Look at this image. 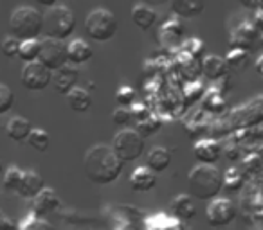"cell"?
Returning a JSON list of instances; mask_svg holds the SVG:
<instances>
[{"label": "cell", "instance_id": "obj_1", "mask_svg": "<svg viewBox=\"0 0 263 230\" xmlns=\"http://www.w3.org/2000/svg\"><path fill=\"white\" fill-rule=\"evenodd\" d=\"M124 164L106 144H94L83 157L85 176L96 185H110L123 173Z\"/></svg>", "mask_w": 263, "mask_h": 230}, {"label": "cell", "instance_id": "obj_2", "mask_svg": "<svg viewBox=\"0 0 263 230\" xmlns=\"http://www.w3.org/2000/svg\"><path fill=\"white\" fill-rule=\"evenodd\" d=\"M190 196L200 201H211L220 196L223 189V175L216 165L198 164L187 175Z\"/></svg>", "mask_w": 263, "mask_h": 230}, {"label": "cell", "instance_id": "obj_3", "mask_svg": "<svg viewBox=\"0 0 263 230\" xmlns=\"http://www.w3.org/2000/svg\"><path fill=\"white\" fill-rule=\"evenodd\" d=\"M9 31L16 40H38L44 31V15L31 6H20L9 16Z\"/></svg>", "mask_w": 263, "mask_h": 230}, {"label": "cell", "instance_id": "obj_4", "mask_svg": "<svg viewBox=\"0 0 263 230\" xmlns=\"http://www.w3.org/2000/svg\"><path fill=\"white\" fill-rule=\"evenodd\" d=\"M76 31V16L67 6L56 4L54 8H49L44 15V34L45 38L51 40L65 41L67 38L72 36Z\"/></svg>", "mask_w": 263, "mask_h": 230}, {"label": "cell", "instance_id": "obj_5", "mask_svg": "<svg viewBox=\"0 0 263 230\" xmlns=\"http://www.w3.org/2000/svg\"><path fill=\"white\" fill-rule=\"evenodd\" d=\"M119 29L117 16L106 8H96L85 18V33L90 40L105 44L116 36Z\"/></svg>", "mask_w": 263, "mask_h": 230}, {"label": "cell", "instance_id": "obj_6", "mask_svg": "<svg viewBox=\"0 0 263 230\" xmlns=\"http://www.w3.org/2000/svg\"><path fill=\"white\" fill-rule=\"evenodd\" d=\"M110 148L123 164L139 160L144 155V137H141L136 130H119L114 135Z\"/></svg>", "mask_w": 263, "mask_h": 230}, {"label": "cell", "instance_id": "obj_7", "mask_svg": "<svg viewBox=\"0 0 263 230\" xmlns=\"http://www.w3.org/2000/svg\"><path fill=\"white\" fill-rule=\"evenodd\" d=\"M20 83L29 92H42L52 83V72L40 61L24 63L20 72Z\"/></svg>", "mask_w": 263, "mask_h": 230}, {"label": "cell", "instance_id": "obj_8", "mask_svg": "<svg viewBox=\"0 0 263 230\" xmlns=\"http://www.w3.org/2000/svg\"><path fill=\"white\" fill-rule=\"evenodd\" d=\"M236 218V207L229 198H215L205 208V221L213 228H223Z\"/></svg>", "mask_w": 263, "mask_h": 230}, {"label": "cell", "instance_id": "obj_9", "mask_svg": "<svg viewBox=\"0 0 263 230\" xmlns=\"http://www.w3.org/2000/svg\"><path fill=\"white\" fill-rule=\"evenodd\" d=\"M38 61L44 67H47L51 72H56L58 69H62L63 65L69 63V59H67V44L51 40V38H44Z\"/></svg>", "mask_w": 263, "mask_h": 230}, {"label": "cell", "instance_id": "obj_10", "mask_svg": "<svg viewBox=\"0 0 263 230\" xmlns=\"http://www.w3.org/2000/svg\"><path fill=\"white\" fill-rule=\"evenodd\" d=\"M78 81H80V70L78 67L63 65L62 69H58L56 72H52V85H54V90L62 95H67L72 88L78 87Z\"/></svg>", "mask_w": 263, "mask_h": 230}, {"label": "cell", "instance_id": "obj_11", "mask_svg": "<svg viewBox=\"0 0 263 230\" xmlns=\"http://www.w3.org/2000/svg\"><path fill=\"white\" fill-rule=\"evenodd\" d=\"M193 155L198 164L215 165L222 158V146L215 139H202L193 146Z\"/></svg>", "mask_w": 263, "mask_h": 230}, {"label": "cell", "instance_id": "obj_12", "mask_svg": "<svg viewBox=\"0 0 263 230\" xmlns=\"http://www.w3.org/2000/svg\"><path fill=\"white\" fill-rule=\"evenodd\" d=\"M60 203L62 201H60V196L56 194V191L51 189V187H44L42 193L36 198H33V214L38 216V218L49 216L58 211Z\"/></svg>", "mask_w": 263, "mask_h": 230}, {"label": "cell", "instance_id": "obj_13", "mask_svg": "<svg viewBox=\"0 0 263 230\" xmlns=\"http://www.w3.org/2000/svg\"><path fill=\"white\" fill-rule=\"evenodd\" d=\"M258 38H259V31L252 26V22L245 20V22H241L240 26L234 29L233 36H231V44H233V47L243 49V51L251 52L252 49H254L252 44H254Z\"/></svg>", "mask_w": 263, "mask_h": 230}, {"label": "cell", "instance_id": "obj_14", "mask_svg": "<svg viewBox=\"0 0 263 230\" xmlns=\"http://www.w3.org/2000/svg\"><path fill=\"white\" fill-rule=\"evenodd\" d=\"M92 56H94L92 45L83 38H74V40H70L67 44V59H69L70 65H85V63L90 61Z\"/></svg>", "mask_w": 263, "mask_h": 230}, {"label": "cell", "instance_id": "obj_15", "mask_svg": "<svg viewBox=\"0 0 263 230\" xmlns=\"http://www.w3.org/2000/svg\"><path fill=\"white\" fill-rule=\"evenodd\" d=\"M195 198L190 194H179L172 200L170 203V212L177 221H191L197 216V205H195Z\"/></svg>", "mask_w": 263, "mask_h": 230}, {"label": "cell", "instance_id": "obj_16", "mask_svg": "<svg viewBox=\"0 0 263 230\" xmlns=\"http://www.w3.org/2000/svg\"><path fill=\"white\" fill-rule=\"evenodd\" d=\"M157 185V173H154L146 165H139L130 175V187L136 193H150Z\"/></svg>", "mask_w": 263, "mask_h": 230}, {"label": "cell", "instance_id": "obj_17", "mask_svg": "<svg viewBox=\"0 0 263 230\" xmlns=\"http://www.w3.org/2000/svg\"><path fill=\"white\" fill-rule=\"evenodd\" d=\"M170 9L177 18H197L204 13L205 0H168Z\"/></svg>", "mask_w": 263, "mask_h": 230}, {"label": "cell", "instance_id": "obj_18", "mask_svg": "<svg viewBox=\"0 0 263 230\" xmlns=\"http://www.w3.org/2000/svg\"><path fill=\"white\" fill-rule=\"evenodd\" d=\"M200 70L209 81H218L229 74V67H227L226 59L220 56H204L200 61Z\"/></svg>", "mask_w": 263, "mask_h": 230}, {"label": "cell", "instance_id": "obj_19", "mask_svg": "<svg viewBox=\"0 0 263 230\" xmlns=\"http://www.w3.org/2000/svg\"><path fill=\"white\" fill-rule=\"evenodd\" d=\"M44 187H45V182H44V178H42L40 173L29 169V171L24 173L22 185H20V189L16 194H18L20 198H24V200H33V198H36L38 194L42 193Z\"/></svg>", "mask_w": 263, "mask_h": 230}, {"label": "cell", "instance_id": "obj_20", "mask_svg": "<svg viewBox=\"0 0 263 230\" xmlns=\"http://www.w3.org/2000/svg\"><path fill=\"white\" fill-rule=\"evenodd\" d=\"M172 164V153L168 148L155 146L146 153V168H150L154 173H164Z\"/></svg>", "mask_w": 263, "mask_h": 230}, {"label": "cell", "instance_id": "obj_21", "mask_svg": "<svg viewBox=\"0 0 263 230\" xmlns=\"http://www.w3.org/2000/svg\"><path fill=\"white\" fill-rule=\"evenodd\" d=\"M31 130H33V124H31L26 117L15 115V117L9 119L8 124H6V135H8V139H11L13 142H26Z\"/></svg>", "mask_w": 263, "mask_h": 230}, {"label": "cell", "instance_id": "obj_22", "mask_svg": "<svg viewBox=\"0 0 263 230\" xmlns=\"http://www.w3.org/2000/svg\"><path fill=\"white\" fill-rule=\"evenodd\" d=\"M67 104L74 113H87L92 108V95L87 88L76 87L65 95Z\"/></svg>", "mask_w": 263, "mask_h": 230}, {"label": "cell", "instance_id": "obj_23", "mask_svg": "<svg viewBox=\"0 0 263 230\" xmlns=\"http://www.w3.org/2000/svg\"><path fill=\"white\" fill-rule=\"evenodd\" d=\"M132 22L141 31H148L157 24V11L148 4H137L132 8Z\"/></svg>", "mask_w": 263, "mask_h": 230}, {"label": "cell", "instance_id": "obj_24", "mask_svg": "<svg viewBox=\"0 0 263 230\" xmlns=\"http://www.w3.org/2000/svg\"><path fill=\"white\" fill-rule=\"evenodd\" d=\"M184 36V24L180 18L172 16L170 20H166L161 26V40L166 45H175L180 41V38Z\"/></svg>", "mask_w": 263, "mask_h": 230}, {"label": "cell", "instance_id": "obj_25", "mask_svg": "<svg viewBox=\"0 0 263 230\" xmlns=\"http://www.w3.org/2000/svg\"><path fill=\"white\" fill-rule=\"evenodd\" d=\"M40 51H42V40H26L20 41V51H18V58L24 63H33L38 61L40 58Z\"/></svg>", "mask_w": 263, "mask_h": 230}, {"label": "cell", "instance_id": "obj_26", "mask_svg": "<svg viewBox=\"0 0 263 230\" xmlns=\"http://www.w3.org/2000/svg\"><path fill=\"white\" fill-rule=\"evenodd\" d=\"M34 151H40V153H45L49 150V144H51V135L45 132L44 128H33L26 140Z\"/></svg>", "mask_w": 263, "mask_h": 230}, {"label": "cell", "instance_id": "obj_27", "mask_svg": "<svg viewBox=\"0 0 263 230\" xmlns=\"http://www.w3.org/2000/svg\"><path fill=\"white\" fill-rule=\"evenodd\" d=\"M226 63L229 67V70H243L245 67L249 65V52L243 51V49H236L233 47L229 52L226 54Z\"/></svg>", "mask_w": 263, "mask_h": 230}, {"label": "cell", "instance_id": "obj_28", "mask_svg": "<svg viewBox=\"0 0 263 230\" xmlns=\"http://www.w3.org/2000/svg\"><path fill=\"white\" fill-rule=\"evenodd\" d=\"M24 169L16 168V165H11V168L6 169L4 173V187L9 191V193H18L20 185H22L24 180Z\"/></svg>", "mask_w": 263, "mask_h": 230}, {"label": "cell", "instance_id": "obj_29", "mask_svg": "<svg viewBox=\"0 0 263 230\" xmlns=\"http://www.w3.org/2000/svg\"><path fill=\"white\" fill-rule=\"evenodd\" d=\"M182 52L190 59H202L205 56V45L200 38H190L182 44Z\"/></svg>", "mask_w": 263, "mask_h": 230}, {"label": "cell", "instance_id": "obj_30", "mask_svg": "<svg viewBox=\"0 0 263 230\" xmlns=\"http://www.w3.org/2000/svg\"><path fill=\"white\" fill-rule=\"evenodd\" d=\"M15 106V92L6 83H0V115L9 113Z\"/></svg>", "mask_w": 263, "mask_h": 230}, {"label": "cell", "instance_id": "obj_31", "mask_svg": "<svg viewBox=\"0 0 263 230\" xmlns=\"http://www.w3.org/2000/svg\"><path fill=\"white\" fill-rule=\"evenodd\" d=\"M137 124V130L136 132L139 133L141 137H148V135H154L155 132H159V128H161V121H159L155 115H148L146 119H143V121L136 122Z\"/></svg>", "mask_w": 263, "mask_h": 230}, {"label": "cell", "instance_id": "obj_32", "mask_svg": "<svg viewBox=\"0 0 263 230\" xmlns=\"http://www.w3.org/2000/svg\"><path fill=\"white\" fill-rule=\"evenodd\" d=\"M116 101L119 106L130 108L132 104H136V90L130 85H121L116 92Z\"/></svg>", "mask_w": 263, "mask_h": 230}, {"label": "cell", "instance_id": "obj_33", "mask_svg": "<svg viewBox=\"0 0 263 230\" xmlns=\"http://www.w3.org/2000/svg\"><path fill=\"white\" fill-rule=\"evenodd\" d=\"M0 51L6 58L13 59V58H18V51H20V40H16L15 36H6L0 44Z\"/></svg>", "mask_w": 263, "mask_h": 230}, {"label": "cell", "instance_id": "obj_34", "mask_svg": "<svg viewBox=\"0 0 263 230\" xmlns=\"http://www.w3.org/2000/svg\"><path fill=\"white\" fill-rule=\"evenodd\" d=\"M132 121H134V117H132L130 108L119 106V108L114 110V113H112V122L117 126V128H121V130L128 128V124H130Z\"/></svg>", "mask_w": 263, "mask_h": 230}, {"label": "cell", "instance_id": "obj_35", "mask_svg": "<svg viewBox=\"0 0 263 230\" xmlns=\"http://www.w3.org/2000/svg\"><path fill=\"white\" fill-rule=\"evenodd\" d=\"M243 185V175L238 169H229L227 175H223V189L238 191Z\"/></svg>", "mask_w": 263, "mask_h": 230}, {"label": "cell", "instance_id": "obj_36", "mask_svg": "<svg viewBox=\"0 0 263 230\" xmlns=\"http://www.w3.org/2000/svg\"><path fill=\"white\" fill-rule=\"evenodd\" d=\"M186 99L187 101H198L200 97H204L205 95V88L202 87V83H198V81H193V83H190L186 87Z\"/></svg>", "mask_w": 263, "mask_h": 230}, {"label": "cell", "instance_id": "obj_37", "mask_svg": "<svg viewBox=\"0 0 263 230\" xmlns=\"http://www.w3.org/2000/svg\"><path fill=\"white\" fill-rule=\"evenodd\" d=\"M0 230H18V225L4 211H0Z\"/></svg>", "mask_w": 263, "mask_h": 230}, {"label": "cell", "instance_id": "obj_38", "mask_svg": "<svg viewBox=\"0 0 263 230\" xmlns=\"http://www.w3.org/2000/svg\"><path fill=\"white\" fill-rule=\"evenodd\" d=\"M252 26L256 27V29L259 31V33H263V9H256L254 11V18H252Z\"/></svg>", "mask_w": 263, "mask_h": 230}, {"label": "cell", "instance_id": "obj_39", "mask_svg": "<svg viewBox=\"0 0 263 230\" xmlns=\"http://www.w3.org/2000/svg\"><path fill=\"white\" fill-rule=\"evenodd\" d=\"M240 4L243 6L245 9H258L259 8V0H240Z\"/></svg>", "mask_w": 263, "mask_h": 230}, {"label": "cell", "instance_id": "obj_40", "mask_svg": "<svg viewBox=\"0 0 263 230\" xmlns=\"http://www.w3.org/2000/svg\"><path fill=\"white\" fill-rule=\"evenodd\" d=\"M254 70L259 74V76L263 77V54H259V56H258V59L254 61Z\"/></svg>", "mask_w": 263, "mask_h": 230}, {"label": "cell", "instance_id": "obj_41", "mask_svg": "<svg viewBox=\"0 0 263 230\" xmlns=\"http://www.w3.org/2000/svg\"><path fill=\"white\" fill-rule=\"evenodd\" d=\"M36 2H38V4H40V6H44V8H54V6H56V0H36Z\"/></svg>", "mask_w": 263, "mask_h": 230}, {"label": "cell", "instance_id": "obj_42", "mask_svg": "<svg viewBox=\"0 0 263 230\" xmlns=\"http://www.w3.org/2000/svg\"><path fill=\"white\" fill-rule=\"evenodd\" d=\"M144 2H154V4H157V2H162V0H144Z\"/></svg>", "mask_w": 263, "mask_h": 230}, {"label": "cell", "instance_id": "obj_43", "mask_svg": "<svg viewBox=\"0 0 263 230\" xmlns=\"http://www.w3.org/2000/svg\"><path fill=\"white\" fill-rule=\"evenodd\" d=\"M258 40H259V41H261V45H263V33H261V34H259V38H258Z\"/></svg>", "mask_w": 263, "mask_h": 230}, {"label": "cell", "instance_id": "obj_44", "mask_svg": "<svg viewBox=\"0 0 263 230\" xmlns=\"http://www.w3.org/2000/svg\"><path fill=\"white\" fill-rule=\"evenodd\" d=\"M259 9H263V0H259Z\"/></svg>", "mask_w": 263, "mask_h": 230}, {"label": "cell", "instance_id": "obj_45", "mask_svg": "<svg viewBox=\"0 0 263 230\" xmlns=\"http://www.w3.org/2000/svg\"><path fill=\"white\" fill-rule=\"evenodd\" d=\"M0 173H2V162H0Z\"/></svg>", "mask_w": 263, "mask_h": 230}]
</instances>
